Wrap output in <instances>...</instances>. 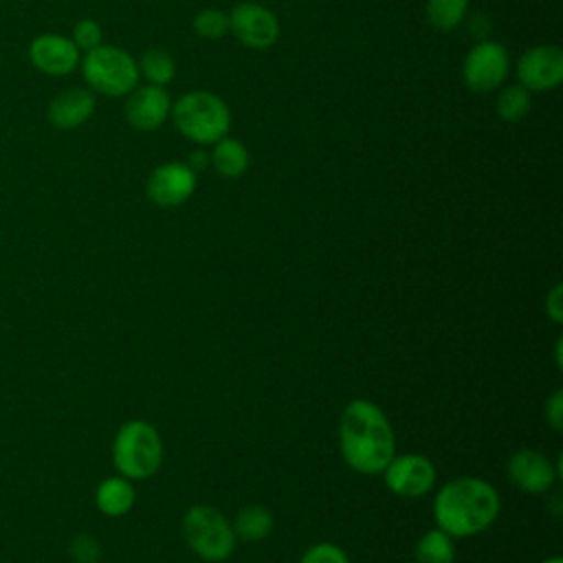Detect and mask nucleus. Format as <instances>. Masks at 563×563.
Returning a JSON list of instances; mask_svg holds the SVG:
<instances>
[{
    "instance_id": "a211bd4d",
    "label": "nucleus",
    "mask_w": 563,
    "mask_h": 563,
    "mask_svg": "<svg viewBox=\"0 0 563 563\" xmlns=\"http://www.w3.org/2000/svg\"><path fill=\"white\" fill-rule=\"evenodd\" d=\"M231 526H233L235 539L257 543V541L266 539L273 532L275 519H273L268 508H264L260 504H251V506L240 508V512L235 515Z\"/></svg>"
},
{
    "instance_id": "423d86ee",
    "label": "nucleus",
    "mask_w": 563,
    "mask_h": 563,
    "mask_svg": "<svg viewBox=\"0 0 563 563\" xmlns=\"http://www.w3.org/2000/svg\"><path fill=\"white\" fill-rule=\"evenodd\" d=\"M84 81L92 92L106 97H123L139 86V64L136 59L112 44H99L97 48L84 53L79 59Z\"/></svg>"
},
{
    "instance_id": "39448f33",
    "label": "nucleus",
    "mask_w": 563,
    "mask_h": 563,
    "mask_svg": "<svg viewBox=\"0 0 563 563\" xmlns=\"http://www.w3.org/2000/svg\"><path fill=\"white\" fill-rule=\"evenodd\" d=\"M180 530L189 550L207 563L227 561L238 543L231 521L207 504L191 506L183 517Z\"/></svg>"
},
{
    "instance_id": "c756f323",
    "label": "nucleus",
    "mask_w": 563,
    "mask_h": 563,
    "mask_svg": "<svg viewBox=\"0 0 563 563\" xmlns=\"http://www.w3.org/2000/svg\"><path fill=\"white\" fill-rule=\"evenodd\" d=\"M561 347H563V336H559V339H556V345H554V363H556V367H559V369L563 367V358H561Z\"/></svg>"
},
{
    "instance_id": "6e6552de",
    "label": "nucleus",
    "mask_w": 563,
    "mask_h": 563,
    "mask_svg": "<svg viewBox=\"0 0 563 563\" xmlns=\"http://www.w3.org/2000/svg\"><path fill=\"white\" fill-rule=\"evenodd\" d=\"M508 51L493 40L475 44L464 59V81L473 92H493L508 77Z\"/></svg>"
},
{
    "instance_id": "9b49d317",
    "label": "nucleus",
    "mask_w": 563,
    "mask_h": 563,
    "mask_svg": "<svg viewBox=\"0 0 563 563\" xmlns=\"http://www.w3.org/2000/svg\"><path fill=\"white\" fill-rule=\"evenodd\" d=\"M29 62L33 68L48 77H66L70 75L81 59V51L75 42L59 33H40L29 42L26 48Z\"/></svg>"
},
{
    "instance_id": "f03ea898",
    "label": "nucleus",
    "mask_w": 563,
    "mask_h": 563,
    "mask_svg": "<svg viewBox=\"0 0 563 563\" xmlns=\"http://www.w3.org/2000/svg\"><path fill=\"white\" fill-rule=\"evenodd\" d=\"M499 510L501 499L497 488L475 475L444 482L431 506L435 528L453 539H466L488 530L499 517Z\"/></svg>"
},
{
    "instance_id": "ddd939ff",
    "label": "nucleus",
    "mask_w": 563,
    "mask_h": 563,
    "mask_svg": "<svg viewBox=\"0 0 563 563\" xmlns=\"http://www.w3.org/2000/svg\"><path fill=\"white\" fill-rule=\"evenodd\" d=\"M517 77L526 90L543 92L563 81V53L554 44L528 48L517 62Z\"/></svg>"
},
{
    "instance_id": "cd10ccee",
    "label": "nucleus",
    "mask_w": 563,
    "mask_h": 563,
    "mask_svg": "<svg viewBox=\"0 0 563 563\" xmlns=\"http://www.w3.org/2000/svg\"><path fill=\"white\" fill-rule=\"evenodd\" d=\"M543 310H545V314H548V319L552 323H561L563 321V284L561 282H556L548 290V295L543 299Z\"/></svg>"
},
{
    "instance_id": "f257e3e1",
    "label": "nucleus",
    "mask_w": 563,
    "mask_h": 563,
    "mask_svg": "<svg viewBox=\"0 0 563 563\" xmlns=\"http://www.w3.org/2000/svg\"><path fill=\"white\" fill-rule=\"evenodd\" d=\"M339 449L361 475H380L396 455V433L387 413L367 398L350 400L339 418Z\"/></svg>"
},
{
    "instance_id": "393cba45",
    "label": "nucleus",
    "mask_w": 563,
    "mask_h": 563,
    "mask_svg": "<svg viewBox=\"0 0 563 563\" xmlns=\"http://www.w3.org/2000/svg\"><path fill=\"white\" fill-rule=\"evenodd\" d=\"M299 563H350V556L341 545L330 543V541H321V543L310 545L301 554Z\"/></svg>"
},
{
    "instance_id": "412c9836",
    "label": "nucleus",
    "mask_w": 563,
    "mask_h": 563,
    "mask_svg": "<svg viewBox=\"0 0 563 563\" xmlns=\"http://www.w3.org/2000/svg\"><path fill=\"white\" fill-rule=\"evenodd\" d=\"M495 108L499 119H504L506 123H517L530 110V90H526L521 84L504 86L501 92L497 95Z\"/></svg>"
},
{
    "instance_id": "20e7f679",
    "label": "nucleus",
    "mask_w": 563,
    "mask_h": 563,
    "mask_svg": "<svg viewBox=\"0 0 563 563\" xmlns=\"http://www.w3.org/2000/svg\"><path fill=\"white\" fill-rule=\"evenodd\" d=\"M172 121L176 130L198 145H213L227 136L231 112L227 103L207 90H194L172 103Z\"/></svg>"
},
{
    "instance_id": "aec40b11",
    "label": "nucleus",
    "mask_w": 563,
    "mask_h": 563,
    "mask_svg": "<svg viewBox=\"0 0 563 563\" xmlns=\"http://www.w3.org/2000/svg\"><path fill=\"white\" fill-rule=\"evenodd\" d=\"M139 73L154 86H165L176 75L174 57L163 48H150L139 62Z\"/></svg>"
},
{
    "instance_id": "f3484780",
    "label": "nucleus",
    "mask_w": 563,
    "mask_h": 563,
    "mask_svg": "<svg viewBox=\"0 0 563 563\" xmlns=\"http://www.w3.org/2000/svg\"><path fill=\"white\" fill-rule=\"evenodd\" d=\"M213 169L224 178H240L249 169V150L231 136H222L213 143L209 154Z\"/></svg>"
},
{
    "instance_id": "9d476101",
    "label": "nucleus",
    "mask_w": 563,
    "mask_h": 563,
    "mask_svg": "<svg viewBox=\"0 0 563 563\" xmlns=\"http://www.w3.org/2000/svg\"><path fill=\"white\" fill-rule=\"evenodd\" d=\"M229 29L253 51L271 48L279 37V22L271 9L257 2H240L229 13Z\"/></svg>"
},
{
    "instance_id": "5701e85b",
    "label": "nucleus",
    "mask_w": 563,
    "mask_h": 563,
    "mask_svg": "<svg viewBox=\"0 0 563 563\" xmlns=\"http://www.w3.org/2000/svg\"><path fill=\"white\" fill-rule=\"evenodd\" d=\"M194 31L205 40H220L229 31V15L220 9H202L194 18Z\"/></svg>"
},
{
    "instance_id": "1a4fd4ad",
    "label": "nucleus",
    "mask_w": 563,
    "mask_h": 563,
    "mask_svg": "<svg viewBox=\"0 0 563 563\" xmlns=\"http://www.w3.org/2000/svg\"><path fill=\"white\" fill-rule=\"evenodd\" d=\"M506 473L521 493L541 495L548 493L561 477V460L552 462L537 449H519L508 457Z\"/></svg>"
},
{
    "instance_id": "c85d7f7f",
    "label": "nucleus",
    "mask_w": 563,
    "mask_h": 563,
    "mask_svg": "<svg viewBox=\"0 0 563 563\" xmlns=\"http://www.w3.org/2000/svg\"><path fill=\"white\" fill-rule=\"evenodd\" d=\"M187 165H189L196 174H198V172H202V169H207V167L211 165L209 152H205V150H196V152H191V154H189Z\"/></svg>"
},
{
    "instance_id": "0eeeda50",
    "label": "nucleus",
    "mask_w": 563,
    "mask_h": 563,
    "mask_svg": "<svg viewBox=\"0 0 563 563\" xmlns=\"http://www.w3.org/2000/svg\"><path fill=\"white\" fill-rule=\"evenodd\" d=\"M380 475L385 486L402 499H418L427 495L438 479L435 464L422 453L394 455Z\"/></svg>"
},
{
    "instance_id": "2eb2a0df",
    "label": "nucleus",
    "mask_w": 563,
    "mask_h": 563,
    "mask_svg": "<svg viewBox=\"0 0 563 563\" xmlns=\"http://www.w3.org/2000/svg\"><path fill=\"white\" fill-rule=\"evenodd\" d=\"M95 106L97 103L92 90L73 86L51 99L46 108V119L55 130H77L92 117Z\"/></svg>"
},
{
    "instance_id": "4468645a",
    "label": "nucleus",
    "mask_w": 563,
    "mask_h": 563,
    "mask_svg": "<svg viewBox=\"0 0 563 563\" xmlns=\"http://www.w3.org/2000/svg\"><path fill=\"white\" fill-rule=\"evenodd\" d=\"M172 112V99L163 86L145 84L136 86L128 92V101L123 106L125 121L141 132H152L163 125V121Z\"/></svg>"
},
{
    "instance_id": "7ed1b4c3",
    "label": "nucleus",
    "mask_w": 563,
    "mask_h": 563,
    "mask_svg": "<svg viewBox=\"0 0 563 563\" xmlns=\"http://www.w3.org/2000/svg\"><path fill=\"white\" fill-rule=\"evenodd\" d=\"M163 440L156 427L147 420L134 418L123 422L112 440V464L119 475L130 482L150 479L163 464Z\"/></svg>"
},
{
    "instance_id": "b1692460",
    "label": "nucleus",
    "mask_w": 563,
    "mask_h": 563,
    "mask_svg": "<svg viewBox=\"0 0 563 563\" xmlns=\"http://www.w3.org/2000/svg\"><path fill=\"white\" fill-rule=\"evenodd\" d=\"M70 40L75 42V46L81 51V53H88L92 48H97L103 40V31L99 26V22H95L92 18H81L75 22L73 26V33H70Z\"/></svg>"
},
{
    "instance_id": "dca6fc26",
    "label": "nucleus",
    "mask_w": 563,
    "mask_h": 563,
    "mask_svg": "<svg viewBox=\"0 0 563 563\" xmlns=\"http://www.w3.org/2000/svg\"><path fill=\"white\" fill-rule=\"evenodd\" d=\"M136 501L134 484L123 475H110L97 484L95 506L106 517H123L132 510Z\"/></svg>"
},
{
    "instance_id": "a878e982",
    "label": "nucleus",
    "mask_w": 563,
    "mask_h": 563,
    "mask_svg": "<svg viewBox=\"0 0 563 563\" xmlns=\"http://www.w3.org/2000/svg\"><path fill=\"white\" fill-rule=\"evenodd\" d=\"M70 554L79 563H95L99 556V545L90 534H77L70 543Z\"/></svg>"
},
{
    "instance_id": "bb28decb",
    "label": "nucleus",
    "mask_w": 563,
    "mask_h": 563,
    "mask_svg": "<svg viewBox=\"0 0 563 563\" xmlns=\"http://www.w3.org/2000/svg\"><path fill=\"white\" fill-rule=\"evenodd\" d=\"M543 418L552 431L563 429V389H554L552 396L545 400Z\"/></svg>"
},
{
    "instance_id": "f8f14e48",
    "label": "nucleus",
    "mask_w": 563,
    "mask_h": 563,
    "mask_svg": "<svg viewBox=\"0 0 563 563\" xmlns=\"http://www.w3.org/2000/svg\"><path fill=\"white\" fill-rule=\"evenodd\" d=\"M196 172L187 163H163L147 176L145 194L163 209L185 205L196 191Z\"/></svg>"
},
{
    "instance_id": "7c9ffc66",
    "label": "nucleus",
    "mask_w": 563,
    "mask_h": 563,
    "mask_svg": "<svg viewBox=\"0 0 563 563\" xmlns=\"http://www.w3.org/2000/svg\"><path fill=\"white\" fill-rule=\"evenodd\" d=\"M539 563H563V559L561 556H548V559H543Z\"/></svg>"
},
{
    "instance_id": "4be33fe9",
    "label": "nucleus",
    "mask_w": 563,
    "mask_h": 563,
    "mask_svg": "<svg viewBox=\"0 0 563 563\" xmlns=\"http://www.w3.org/2000/svg\"><path fill=\"white\" fill-rule=\"evenodd\" d=\"M427 20L440 29V31H451L455 29L466 11H468V0H427Z\"/></svg>"
},
{
    "instance_id": "6ab92c4d",
    "label": "nucleus",
    "mask_w": 563,
    "mask_h": 563,
    "mask_svg": "<svg viewBox=\"0 0 563 563\" xmlns=\"http://www.w3.org/2000/svg\"><path fill=\"white\" fill-rule=\"evenodd\" d=\"M416 563H455V539L440 528L427 530L413 550Z\"/></svg>"
}]
</instances>
